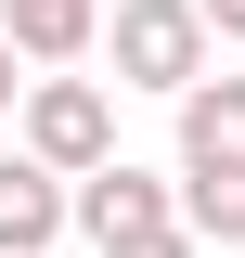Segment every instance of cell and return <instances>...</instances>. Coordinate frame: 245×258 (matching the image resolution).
I'll return each instance as SVG.
<instances>
[{"mask_svg": "<svg viewBox=\"0 0 245 258\" xmlns=\"http://www.w3.org/2000/svg\"><path fill=\"white\" fill-rule=\"evenodd\" d=\"M103 39H116V91H168V103H181L194 78H207V39L219 26L194 13V0H116Z\"/></svg>", "mask_w": 245, "mask_h": 258, "instance_id": "cell-1", "label": "cell"}, {"mask_svg": "<svg viewBox=\"0 0 245 258\" xmlns=\"http://www.w3.org/2000/svg\"><path fill=\"white\" fill-rule=\"evenodd\" d=\"M26 155L65 168V181H91V168L116 155V103H103V78H39V91H26Z\"/></svg>", "mask_w": 245, "mask_h": 258, "instance_id": "cell-2", "label": "cell"}, {"mask_svg": "<svg viewBox=\"0 0 245 258\" xmlns=\"http://www.w3.org/2000/svg\"><path fill=\"white\" fill-rule=\"evenodd\" d=\"M194 13H207V26H219V39H245V0H194Z\"/></svg>", "mask_w": 245, "mask_h": 258, "instance_id": "cell-10", "label": "cell"}, {"mask_svg": "<svg viewBox=\"0 0 245 258\" xmlns=\"http://www.w3.org/2000/svg\"><path fill=\"white\" fill-rule=\"evenodd\" d=\"M0 39L39 64V78H65V64L103 39V0H0Z\"/></svg>", "mask_w": 245, "mask_h": 258, "instance_id": "cell-5", "label": "cell"}, {"mask_svg": "<svg viewBox=\"0 0 245 258\" xmlns=\"http://www.w3.org/2000/svg\"><path fill=\"white\" fill-rule=\"evenodd\" d=\"M168 220H181V181H155V168H129V155H103L91 181H78V232H91L103 258L142 245V232H168Z\"/></svg>", "mask_w": 245, "mask_h": 258, "instance_id": "cell-3", "label": "cell"}, {"mask_svg": "<svg viewBox=\"0 0 245 258\" xmlns=\"http://www.w3.org/2000/svg\"><path fill=\"white\" fill-rule=\"evenodd\" d=\"M116 258H194V232L168 220V232H142V245H116Z\"/></svg>", "mask_w": 245, "mask_h": 258, "instance_id": "cell-9", "label": "cell"}, {"mask_svg": "<svg viewBox=\"0 0 245 258\" xmlns=\"http://www.w3.org/2000/svg\"><path fill=\"white\" fill-rule=\"evenodd\" d=\"M181 232L194 245H245V168H181Z\"/></svg>", "mask_w": 245, "mask_h": 258, "instance_id": "cell-7", "label": "cell"}, {"mask_svg": "<svg viewBox=\"0 0 245 258\" xmlns=\"http://www.w3.org/2000/svg\"><path fill=\"white\" fill-rule=\"evenodd\" d=\"M52 232H78V181L39 168L26 142H0V258H39Z\"/></svg>", "mask_w": 245, "mask_h": 258, "instance_id": "cell-4", "label": "cell"}, {"mask_svg": "<svg viewBox=\"0 0 245 258\" xmlns=\"http://www.w3.org/2000/svg\"><path fill=\"white\" fill-rule=\"evenodd\" d=\"M13 64H26V52L0 39V116H26V91H39V78H13Z\"/></svg>", "mask_w": 245, "mask_h": 258, "instance_id": "cell-8", "label": "cell"}, {"mask_svg": "<svg viewBox=\"0 0 245 258\" xmlns=\"http://www.w3.org/2000/svg\"><path fill=\"white\" fill-rule=\"evenodd\" d=\"M181 168H245V78H194L181 91Z\"/></svg>", "mask_w": 245, "mask_h": 258, "instance_id": "cell-6", "label": "cell"}]
</instances>
